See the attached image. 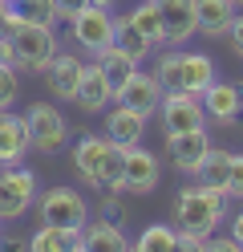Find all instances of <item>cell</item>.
<instances>
[{"mask_svg": "<svg viewBox=\"0 0 243 252\" xmlns=\"http://www.w3.org/2000/svg\"><path fill=\"white\" fill-rule=\"evenodd\" d=\"M158 82L162 90H183V94H203L215 86V61L207 53H183V49H170L158 57Z\"/></svg>", "mask_w": 243, "mask_h": 252, "instance_id": "cell-2", "label": "cell"}, {"mask_svg": "<svg viewBox=\"0 0 243 252\" xmlns=\"http://www.w3.org/2000/svg\"><path fill=\"white\" fill-rule=\"evenodd\" d=\"M0 61L12 65V37H8V33H0Z\"/></svg>", "mask_w": 243, "mask_h": 252, "instance_id": "cell-35", "label": "cell"}, {"mask_svg": "<svg viewBox=\"0 0 243 252\" xmlns=\"http://www.w3.org/2000/svg\"><path fill=\"white\" fill-rule=\"evenodd\" d=\"M106 147H109L106 134H85V138H77V143H73V167H77V175L85 179L89 187H97V179H102Z\"/></svg>", "mask_w": 243, "mask_h": 252, "instance_id": "cell-19", "label": "cell"}, {"mask_svg": "<svg viewBox=\"0 0 243 252\" xmlns=\"http://www.w3.org/2000/svg\"><path fill=\"white\" fill-rule=\"evenodd\" d=\"M89 220V208L85 199L69 187H49L41 195V224H53V228H69V232H81Z\"/></svg>", "mask_w": 243, "mask_h": 252, "instance_id": "cell-5", "label": "cell"}, {"mask_svg": "<svg viewBox=\"0 0 243 252\" xmlns=\"http://www.w3.org/2000/svg\"><path fill=\"white\" fill-rule=\"evenodd\" d=\"M16 90H21V82H16V65H4V61H0V110H12Z\"/></svg>", "mask_w": 243, "mask_h": 252, "instance_id": "cell-29", "label": "cell"}, {"mask_svg": "<svg viewBox=\"0 0 243 252\" xmlns=\"http://www.w3.org/2000/svg\"><path fill=\"white\" fill-rule=\"evenodd\" d=\"M199 179H203L207 187H215V191L227 195V183H231V151H215V147H211L207 163H203V171H199Z\"/></svg>", "mask_w": 243, "mask_h": 252, "instance_id": "cell-25", "label": "cell"}, {"mask_svg": "<svg viewBox=\"0 0 243 252\" xmlns=\"http://www.w3.org/2000/svg\"><path fill=\"white\" fill-rule=\"evenodd\" d=\"M231 236H235V244L243 248V212H239V216H231Z\"/></svg>", "mask_w": 243, "mask_h": 252, "instance_id": "cell-36", "label": "cell"}, {"mask_svg": "<svg viewBox=\"0 0 243 252\" xmlns=\"http://www.w3.org/2000/svg\"><path fill=\"white\" fill-rule=\"evenodd\" d=\"M28 147H32L28 143V122L8 114V110H0V167L21 163Z\"/></svg>", "mask_w": 243, "mask_h": 252, "instance_id": "cell-18", "label": "cell"}, {"mask_svg": "<svg viewBox=\"0 0 243 252\" xmlns=\"http://www.w3.org/2000/svg\"><path fill=\"white\" fill-rule=\"evenodd\" d=\"M73 45L77 49H85V53H102L113 45V17H109V8H81L77 17H73Z\"/></svg>", "mask_w": 243, "mask_h": 252, "instance_id": "cell-8", "label": "cell"}, {"mask_svg": "<svg viewBox=\"0 0 243 252\" xmlns=\"http://www.w3.org/2000/svg\"><path fill=\"white\" fill-rule=\"evenodd\" d=\"M194 12H199V33L203 37H227L239 4L235 0H194Z\"/></svg>", "mask_w": 243, "mask_h": 252, "instance_id": "cell-20", "label": "cell"}, {"mask_svg": "<svg viewBox=\"0 0 243 252\" xmlns=\"http://www.w3.org/2000/svg\"><path fill=\"white\" fill-rule=\"evenodd\" d=\"M25 122H28V143L37 151H45V155L65 147V138H69V122L53 110V102H32Z\"/></svg>", "mask_w": 243, "mask_h": 252, "instance_id": "cell-7", "label": "cell"}, {"mask_svg": "<svg viewBox=\"0 0 243 252\" xmlns=\"http://www.w3.org/2000/svg\"><path fill=\"white\" fill-rule=\"evenodd\" d=\"M0 33H4V29H0Z\"/></svg>", "mask_w": 243, "mask_h": 252, "instance_id": "cell-39", "label": "cell"}, {"mask_svg": "<svg viewBox=\"0 0 243 252\" xmlns=\"http://www.w3.org/2000/svg\"><path fill=\"white\" fill-rule=\"evenodd\" d=\"M122 171H126V147L109 143L106 159H102V179H97V187L102 191H122Z\"/></svg>", "mask_w": 243, "mask_h": 252, "instance_id": "cell-27", "label": "cell"}, {"mask_svg": "<svg viewBox=\"0 0 243 252\" xmlns=\"http://www.w3.org/2000/svg\"><path fill=\"white\" fill-rule=\"evenodd\" d=\"M81 8H89V0H57V12H61L65 21H73Z\"/></svg>", "mask_w": 243, "mask_h": 252, "instance_id": "cell-33", "label": "cell"}, {"mask_svg": "<svg viewBox=\"0 0 243 252\" xmlns=\"http://www.w3.org/2000/svg\"><path fill=\"white\" fill-rule=\"evenodd\" d=\"M89 4H97V8H109V4H113V0H89Z\"/></svg>", "mask_w": 243, "mask_h": 252, "instance_id": "cell-37", "label": "cell"}, {"mask_svg": "<svg viewBox=\"0 0 243 252\" xmlns=\"http://www.w3.org/2000/svg\"><path fill=\"white\" fill-rule=\"evenodd\" d=\"M102 220H113V224H122V220H126V212H122V203L113 199V191H109V199L102 203Z\"/></svg>", "mask_w": 243, "mask_h": 252, "instance_id": "cell-32", "label": "cell"}, {"mask_svg": "<svg viewBox=\"0 0 243 252\" xmlns=\"http://www.w3.org/2000/svg\"><path fill=\"white\" fill-rule=\"evenodd\" d=\"M81 69H85V61L73 57V53H57L53 65H49V90H53V98L61 102H73L77 98V86H81Z\"/></svg>", "mask_w": 243, "mask_h": 252, "instance_id": "cell-17", "label": "cell"}, {"mask_svg": "<svg viewBox=\"0 0 243 252\" xmlns=\"http://www.w3.org/2000/svg\"><path fill=\"white\" fill-rule=\"evenodd\" d=\"M0 17H4V29L16 25H49L61 17L57 12V0H0Z\"/></svg>", "mask_w": 243, "mask_h": 252, "instance_id": "cell-13", "label": "cell"}, {"mask_svg": "<svg viewBox=\"0 0 243 252\" xmlns=\"http://www.w3.org/2000/svg\"><path fill=\"white\" fill-rule=\"evenodd\" d=\"M130 21H134L146 37H150V45H166V33H162V12H158V0H142V4L134 12H126Z\"/></svg>", "mask_w": 243, "mask_h": 252, "instance_id": "cell-26", "label": "cell"}, {"mask_svg": "<svg viewBox=\"0 0 243 252\" xmlns=\"http://www.w3.org/2000/svg\"><path fill=\"white\" fill-rule=\"evenodd\" d=\"M32 252H65V248H81V232L69 228H53V224H41L28 240Z\"/></svg>", "mask_w": 243, "mask_h": 252, "instance_id": "cell-24", "label": "cell"}, {"mask_svg": "<svg viewBox=\"0 0 243 252\" xmlns=\"http://www.w3.org/2000/svg\"><path fill=\"white\" fill-rule=\"evenodd\" d=\"M113 45L126 53V57H134V61H142V57H150V37L142 33V29L130 21V17H113Z\"/></svg>", "mask_w": 243, "mask_h": 252, "instance_id": "cell-23", "label": "cell"}, {"mask_svg": "<svg viewBox=\"0 0 243 252\" xmlns=\"http://www.w3.org/2000/svg\"><path fill=\"white\" fill-rule=\"evenodd\" d=\"M223 199H227V195L215 191V187H207V183L178 191V199H174V228H178V236L207 240V236L219 228V220H227Z\"/></svg>", "mask_w": 243, "mask_h": 252, "instance_id": "cell-1", "label": "cell"}, {"mask_svg": "<svg viewBox=\"0 0 243 252\" xmlns=\"http://www.w3.org/2000/svg\"><path fill=\"white\" fill-rule=\"evenodd\" d=\"M85 114H102V110L113 102V90H109V77H106V69L97 65H85L81 69V86H77V98H73Z\"/></svg>", "mask_w": 243, "mask_h": 252, "instance_id": "cell-15", "label": "cell"}, {"mask_svg": "<svg viewBox=\"0 0 243 252\" xmlns=\"http://www.w3.org/2000/svg\"><path fill=\"white\" fill-rule=\"evenodd\" d=\"M203 106H207V118H215L219 126H231L243 114V86L239 82H215L203 94Z\"/></svg>", "mask_w": 243, "mask_h": 252, "instance_id": "cell-14", "label": "cell"}, {"mask_svg": "<svg viewBox=\"0 0 243 252\" xmlns=\"http://www.w3.org/2000/svg\"><path fill=\"white\" fill-rule=\"evenodd\" d=\"M235 4H243V0H235Z\"/></svg>", "mask_w": 243, "mask_h": 252, "instance_id": "cell-38", "label": "cell"}, {"mask_svg": "<svg viewBox=\"0 0 243 252\" xmlns=\"http://www.w3.org/2000/svg\"><path fill=\"white\" fill-rule=\"evenodd\" d=\"M162 12V33H166V45L183 49V45L199 33V12H194V0H158Z\"/></svg>", "mask_w": 243, "mask_h": 252, "instance_id": "cell-10", "label": "cell"}, {"mask_svg": "<svg viewBox=\"0 0 243 252\" xmlns=\"http://www.w3.org/2000/svg\"><path fill=\"white\" fill-rule=\"evenodd\" d=\"M162 126H166V134H183V130H199V126L207 122V106L199 94H183V90H170L162 94Z\"/></svg>", "mask_w": 243, "mask_h": 252, "instance_id": "cell-6", "label": "cell"}, {"mask_svg": "<svg viewBox=\"0 0 243 252\" xmlns=\"http://www.w3.org/2000/svg\"><path fill=\"white\" fill-rule=\"evenodd\" d=\"M81 248H93V252H126V232L122 224L113 220H93V224L81 228Z\"/></svg>", "mask_w": 243, "mask_h": 252, "instance_id": "cell-21", "label": "cell"}, {"mask_svg": "<svg viewBox=\"0 0 243 252\" xmlns=\"http://www.w3.org/2000/svg\"><path fill=\"white\" fill-rule=\"evenodd\" d=\"M227 37H231L235 57H243V12H235V21H231V29H227Z\"/></svg>", "mask_w": 243, "mask_h": 252, "instance_id": "cell-31", "label": "cell"}, {"mask_svg": "<svg viewBox=\"0 0 243 252\" xmlns=\"http://www.w3.org/2000/svg\"><path fill=\"white\" fill-rule=\"evenodd\" d=\"M166 155H170V163L178 171L199 175L203 163H207V155H211V138H207L203 126L199 130H183V134H166Z\"/></svg>", "mask_w": 243, "mask_h": 252, "instance_id": "cell-9", "label": "cell"}, {"mask_svg": "<svg viewBox=\"0 0 243 252\" xmlns=\"http://www.w3.org/2000/svg\"><path fill=\"white\" fill-rule=\"evenodd\" d=\"M207 248H211V252H239L235 236H219V240H211V236H207Z\"/></svg>", "mask_w": 243, "mask_h": 252, "instance_id": "cell-34", "label": "cell"}, {"mask_svg": "<svg viewBox=\"0 0 243 252\" xmlns=\"http://www.w3.org/2000/svg\"><path fill=\"white\" fill-rule=\"evenodd\" d=\"M97 65L106 69V77H109V90H113V102H118V90L130 82V77L138 73V61L134 57H126L118 45H109V49H102L97 53Z\"/></svg>", "mask_w": 243, "mask_h": 252, "instance_id": "cell-22", "label": "cell"}, {"mask_svg": "<svg viewBox=\"0 0 243 252\" xmlns=\"http://www.w3.org/2000/svg\"><path fill=\"white\" fill-rule=\"evenodd\" d=\"M142 134H146V118L138 114V110H130V106L118 102V106L106 114V138H109V143H118V147H138Z\"/></svg>", "mask_w": 243, "mask_h": 252, "instance_id": "cell-16", "label": "cell"}, {"mask_svg": "<svg viewBox=\"0 0 243 252\" xmlns=\"http://www.w3.org/2000/svg\"><path fill=\"white\" fill-rule=\"evenodd\" d=\"M158 159L146 147H126V171H122V191L130 195H150L158 187Z\"/></svg>", "mask_w": 243, "mask_h": 252, "instance_id": "cell-11", "label": "cell"}, {"mask_svg": "<svg viewBox=\"0 0 243 252\" xmlns=\"http://www.w3.org/2000/svg\"><path fill=\"white\" fill-rule=\"evenodd\" d=\"M138 252H170L178 248V228H166V224H154V228H146L138 236Z\"/></svg>", "mask_w": 243, "mask_h": 252, "instance_id": "cell-28", "label": "cell"}, {"mask_svg": "<svg viewBox=\"0 0 243 252\" xmlns=\"http://www.w3.org/2000/svg\"><path fill=\"white\" fill-rule=\"evenodd\" d=\"M4 33L12 37V65L25 73H45L53 65V57L61 53L57 33L49 25H16V29H4Z\"/></svg>", "mask_w": 243, "mask_h": 252, "instance_id": "cell-3", "label": "cell"}, {"mask_svg": "<svg viewBox=\"0 0 243 252\" xmlns=\"http://www.w3.org/2000/svg\"><path fill=\"white\" fill-rule=\"evenodd\" d=\"M227 195L243 199V155H231V183H227Z\"/></svg>", "mask_w": 243, "mask_h": 252, "instance_id": "cell-30", "label": "cell"}, {"mask_svg": "<svg viewBox=\"0 0 243 252\" xmlns=\"http://www.w3.org/2000/svg\"><path fill=\"white\" fill-rule=\"evenodd\" d=\"M162 82H158V73H134L130 82L118 90V102L122 106H130V110H138L142 118H150V114H158V106H162Z\"/></svg>", "mask_w": 243, "mask_h": 252, "instance_id": "cell-12", "label": "cell"}, {"mask_svg": "<svg viewBox=\"0 0 243 252\" xmlns=\"http://www.w3.org/2000/svg\"><path fill=\"white\" fill-rule=\"evenodd\" d=\"M32 199H37V175L21 163L0 167V220L25 216L32 208Z\"/></svg>", "mask_w": 243, "mask_h": 252, "instance_id": "cell-4", "label": "cell"}]
</instances>
